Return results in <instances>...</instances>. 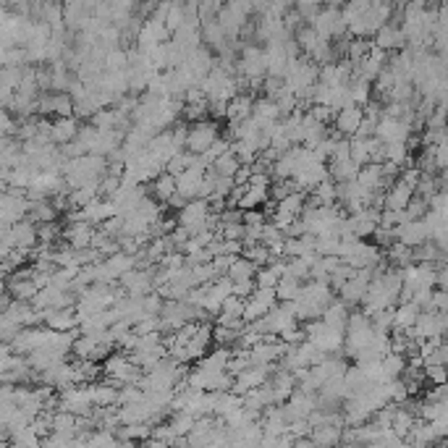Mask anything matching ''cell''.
I'll use <instances>...</instances> for the list:
<instances>
[{"label": "cell", "instance_id": "cell-37", "mask_svg": "<svg viewBox=\"0 0 448 448\" xmlns=\"http://www.w3.org/2000/svg\"><path fill=\"white\" fill-rule=\"evenodd\" d=\"M294 37H296V42H299V47L304 50L307 58H309V55H312V53H315V50L320 47V42H322V40H320V35L315 32V29H312V26H309V24H304V26H302V29H299Z\"/></svg>", "mask_w": 448, "mask_h": 448}, {"label": "cell", "instance_id": "cell-14", "mask_svg": "<svg viewBox=\"0 0 448 448\" xmlns=\"http://www.w3.org/2000/svg\"><path fill=\"white\" fill-rule=\"evenodd\" d=\"M343 433H346V422H328L320 424V427H312V436L309 438L320 448H336L343 446Z\"/></svg>", "mask_w": 448, "mask_h": 448}, {"label": "cell", "instance_id": "cell-45", "mask_svg": "<svg viewBox=\"0 0 448 448\" xmlns=\"http://www.w3.org/2000/svg\"><path fill=\"white\" fill-rule=\"evenodd\" d=\"M244 309H247V302L239 299V296H228L223 304V318H231V320H244Z\"/></svg>", "mask_w": 448, "mask_h": 448}, {"label": "cell", "instance_id": "cell-49", "mask_svg": "<svg viewBox=\"0 0 448 448\" xmlns=\"http://www.w3.org/2000/svg\"><path fill=\"white\" fill-rule=\"evenodd\" d=\"M424 377H427L433 386H443V383H448V367L446 365H424Z\"/></svg>", "mask_w": 448, "mask_h": 448}, {"label": "cell", "instance_id": "cell-60", "mask_svg": "<svg viewBox=\"0 0 448 448\" xmlns=\"http://www.w3.org/2000/svg\"><path fill=\"white\" fill-rule=\"evenodd\" d=\"M438 291H446L448 294V262L443 268H438Z\"/></svg>", "mask_w": 448, "mask_h": 448}, {"label": "cell", "instance_id": "cell-48", "mask_svg": "<svg viewBox=\"0 0 448 448\" xmlns=\"http://www.w3.org/2000/svg\"><path fill=\"white\" fill-rule=\"evenodd\" d=\"M352 160L359 168L370 165V150H367V139H352Z\"/></svg>", "mask_w": 448, "mask_h": 448}, {"label": "cell", "instance_id": "cell-40", "mask_svg": "<svg viewBox=\"0 0 448 448\" xmlns=\"http://www.w3.org/2000/svg\"><path fill=\"white\" fill-rule=\"evenodd\" d=\"M352 97H354V105L359 107H367L372 103V84L365 82V79H352Z\"/></svg>", "mask_w": 448, "mask_h": 448}, {"label": "cell", "instance_id": "cell-61", "mask_svg": "<svg viewBox=\"0 0 448 448\" xmlns=\"http://www.w3.org/2000/svg\"><path fill=\"white\" fill-rule=\"evenodd\" d=\"M294 448H320L312 438H299V440H294Z\"/></svg>", "mask_w": 448, "mask_h": 448}, {"label": "cell", "instance_id": "cell-36", "mask_svg": "<svg viewBox=\"0 0 448 448\" xmlns=\"http://www.w3.org/2000/svg\"><path fill=\"white\" fill-rule=\"evenodd\" d=\"M302 286H304L302 281H296V278H288V275H283L281 283L275 286L278 302H296V299L302 296Z\"/></svg>", "mask_w": 448, "mask_h": 448}, {"label": "cell", "instance_id": "cell-43", "mask_svg": "<svg viewBox=\"0 0 448 448\" xmlns=\"http://www.w3.org/2000/svg\"><path fill=\"white\" fill-rule=\"evenodd\" d=\"M341 236H318V255L320 257H338Z\"/></svg>", "mask_w": 448, "mask_h": 448}, {"label": "cell", "instance_id": "cell-20", "mask_svg": "<svg viewBox=\"0 0 448 448\" xmlns=\"http://www.w3.org/2000/svg\"><path fill=\"white\" fill-rule=\"evenodd\" d=\"M383 259H386V257H383L380 247H375V244H367V241H365V244L359 247V252H356V255H354L346 265H352L354 270H375Z\"/></svg>", "mask_w": 448, "mask_h": 448}, {"label": "cell", "instance_id": "cell-10", "mask_svg": "<svg viewBox=\"0 0 448 448\" xmlns=\"http://www.w3.org/2000/svg\"><path fill=\"white\" fill-rule=\"evenodd\" d=\"M372 42H375L377 50H383V53H393V50H406V37H404V29H401V24H386L375 37H372Z\"/></svg>", "mask_w": 448, "mask_h": 448}, {"label": "cell", "instance_id": "cell-35", "mask_svg": "<svg viewBox=\"0 0 448 448\" xmlns=\"http://www.w3.org/2000/svg\"><path fill=\"white\" fill-rule=\"evenodd\" d=\"M268 200H270V191H268V189L249 187L247 194H244V197H241V202H239V210H241V212L257 210L259 205H268Z\"/></svg>", "mask_w": 448, "mask_h": 448}, {"label": "cell", "instance_id": "cell-51", "mask_svg": "<svg viewBox=\"0 0 448 448\" xmlns=\"http://www.w3.org/2000/svg\"><path fill=\"white\" fill-rule=\"evenodd\" d=\"M19 126H21V121H16L13 113H8V110L0 113V131H3V137H16Z\"/></svg>", "mask_w": 448, "mask_h": 448}, {"label": "cell", "instance_id": "cell-7", "mask_svg": "<svg viewBox=\"0 0 448 448\" xmlns=\"http://www.w3.org/2000/svg\"><path fill=\"white\" fill-rule=\"evenodd\" d=\"M47 338H50V328H45V325H40V328H24L21 333L13 338L11 346L19 356H29L32 352L42 349L47 343Z\"/></svg>", "mask_w": 448, "mask_h": 448}, {"label": "cell", "instance_id": "cell-39", "mask_svg": "<svg viewBox=\"0 0 448 448\" xmlns=\"http://www.w3.org/2000/svg\"><path fill=\"white\" fill-rule=\"evenodd\" d=\"M184 24H187V6H184V3H171V8L165 13V26H168V32L176 35Z\"/></svg>", "mask_w": 448, "mask_h": 448}, {"label": "cell", "instance_id": "cell-3", "mask_svg": "<svg viewBox=\"0 0 448 448\" xmlns=\"http://www.w3.org/2000/svg\"><path fill=\"white\" fill-rule=\"evenodd\" d=\"M236 76L244 79L247 87L252 82H265L268 79V60H265V47L244 45L241 58L236 60Z\"/></svg>", "mask_w": 448, "mask_h": 448}, {"label": "cell", "instance_id": "cell-38", "mask_svg": "<svg viewBox=\"0 0 448 448\" xmlns=\"http://www.w3.org/2000/svg\"><path fill=\"white\" fill-rule=\"evenodd\" d=\"M372 50H375V42H372V40H356V37H354L352 42H349V50H346V58L352 60L354 66H359Z\"/></svg>", "mask_w": 448, "mask_h": 448}, {"label": "cell", "instance_id": "cell-31", "mask_svg": "<svg viewBox=\"0 0 448 448\" xmlns=\"http://www.w3.org/2000/svg\"><path fill=\"white\" fill-rule=\"evenodd\" d=\"M349 318H352V312H349V307L343 304L341 299H336L333 304L325 309V315H322V322L328 325V328H341L346 330L349 325Z\"/></svg>", "mask_w": 448, "mask_h": 448}, {"label": "cell", "instance_id": "cell-27", "mask_svg": "<svg viewBox=\"0 0 448 448\" xmlns=\"http://www.w3.org/2000/svg\"><path fill=\"white\" fill-rule=\"evenodd\" d=\"M150 194H153L155 200L160 202V205H168V200L178 194V187H176V176H171V173H163V176H157L150 184Z\"/></svg>", "mask_w": 448, "mask_h": 448}, {"label": "cell", "instance_id": "cell-6", "mask_svg": "<svg viewBox=\"0 0 448 448\" xmlns=\"http://www.w3.org/2000/svg\"><path fill=\"white\" fill-rule=\"evenodd\" d=\"M60 396V412H69L74 417H89L94 412L92 396L87 386H74V388L58 393Z\"/></svg>", "mask_w": 448, "mask_h": 448}, {"label": "cell", "instance_id": "cell-53", "mask_svg": "<svg viewBox=\"0 0 448 448\" xmlns=\"http://www.w3.org/2000/svg\"><path fill=\"white\" fill-rule=\"evenodd\" d=\"M309 113H312V116L318 118L320 123H325V126H328V123H333V121H336V110H333V107H325V105H312V107H309Z\"/></svg>", "mask_w": 448, "mask_h": 448}, {"label": "cell", "instance_id": "cell-59", "mask_svg": "<svg viewBox=\"0 0 448 448\" xmlns=\"http://www.w3.org/2000/svg\"><path fill=\"white\" fill-rule=\"evenodd\" d=\"M189 205V200L187 197H181V194H173V197H171V200H168V205H165V207H171V210H176V215L181 210H184V207H187Z\"/></svg>", "mask_w": 448, "mask_h": 448}, {"label": "cell", "instance_id": "cell-2", "mask_svg": "<svg viewBox=\"0 0 448 448\" xmlns=\"http://www.w3.org/2000/svg\"><path fill=\"white\" fill-rule=\"evenodd\" d=\"M372 341H375L372 318L367 315L365 309H356V312H352L349 325H346V346H343V352L356 359L359 354L367 352V349L372 346Z\"/></svg>", "mask_w": 448, "mask_h": 448}, {"label": "cell", "instance_id": "cell-11", "mask_svg": "<svg viewBox=\"0 0 448 448\" xmlns=\"http://www.w3.org/2000/svg\"><path fill=\"white\" fill-rule=\"evenodd\" d=\"M94 234L97 228L89 223H71L63 228V241L69 244L71 249L82 252V249H92V241H94Z\"/></svg>", "mask_w": 448, "mask_h": 448}, {"label": "cell", "instance_id": "cell-26", "mask_svg": "<svg viewBox=\"0 0 448 448\" xmlns=\"http://www.w3.org/2000/svg\"><path fill=\"white\" fill-rule=\"evenodd\" d=\"M328 171H330V178H333L336 184H349V181H356V176H359L362 168L349 157V160H330Z\"/></svg>", "mask_w": 448, "mask_h": 448}, {"label": "cell", "instance_id": "cell-57", "mask_svg": "<svg viewBox=\"0 0 448 448\" xmlns=\"http://www.w3.org/2000/svg\"><path fill=\"white\" fill-rule=\"evenodd\" d=\"M268 223V215L259 210H249L244 212V225H265Z\"/></svg>", "mask_w": 448, "mask_h": 448}, {"label": "cell", "instance_id": "cell-54", "mask_svg": "<svg viewBox=\"0 0 448 448\" xmlns=\"http://www.w3.org/2000/svg\"><path fill=\"white\" fill-rule=\"evenodd\" d=\"M257 291V283L255 281H239V283H234V296H239V299H244L247 302L249 296Z\"/></svg>", "mask_w": 448, "mask_h": 448}, {"label": "cell", "instance_id": "cell-29", "mask_svg": "<svg viewBox=\"0 0 448 448\" xmlns=\"http://www.w3.org/2000/svg\"><path fill=\"white\" fill-rule=\"evenodd\" d=\"M307 197L304 191H296V194H291L288 200H283L275 205V212L278 215H286V218H291V221H299L302 218V212L307 210Z\"/></svg>", "mask_w": 448, "mask_h": 448}, {"label": "cell", "instance_id": "cell-44", "mask_svg": "<svg viewBox=\"0 0 448 448\" xmlns=\"http://www.w3.org/2000/svg\"><path fill=\"white\" fill-rule=\"evenodd\" d=\"M239 168H241V163H239V157H236L234 153L223 155L218 163H215V171H218V176H225V178H234L236 173H239Z\"/></svg>", "mask_w": 448, "mask_h": 448}, {"label": "cell", "instance_id": "cell-25", "mask_svg": "<svg viewBox=\"0 0 448 448\" xmlns=\"http://www.w3.org/2000/svg\"><path fill=\"white\" fill-rule=\"evenodd\" d=\"M252 118L257 121L259 126H268V123H278V121H283L281 110H278L275 100H270V97H257V100H255Z\"/></svg>", "mask_w": 448, "mask_h": 448}, {"label": "cell", "instance_id": "cell-17", "mask_svg": "<svg viewBox=\"0 0 448 448\" xmlns=\"http://www.w3.org/2000/svg\"><path fill=\"white\" fill-rule=\"evenodd\" d=\"M255 100H257V97L249 92L236 94L234 100L228 103L225 121H228V123H244V121H249V118H252V110H255Z\"/></svg>", "mask_w": 448, "mask_h": 448}, {"label": "cell", "instance_id": "cell-24", "mask_svg": "<svg viewBox=\"0 0 448 448\" xmlns=\"http://www.w3.org/2000/svg\"><path fill=\"white\" fill-rule=\"evenodd\" d=\"M406 367H409V359H406V356H401V354L390 352L388 356H383V359H380L383 386H386V383H393V380H401L404 372H406Z\"/></svg>", "mask_w": 448, "mask_h": 448}, {"label": "cell", "instance_id": "cell-56", "mask_svg": "<svg viewBox=\"0 0 448 448\" xmlns=\"http://www.w3.org/2000/svg\"><path fill=\"white\" fill-rule=\"evenodd\" d=\"M236 257H225V255H221V257L212 259V268H215V273L218 275H228V270H231V265H234Z\"/></svg>", "mask_w": 448, "mask_h": 448}, {"label": "cell", "instance_id": "cell-50", "mask_svg": "<svg viewBox=\"0 0 448 448\" xmlns=\"http://www.w3.org/2000/svg\"><path fill=\"white\" fill-rule=\"evenodd\" d=\"M74 436H63V433H50L42 440V448H74Z\"/></svg>", "mask_w": 448, "mask_h": 448}, {"label": "cell", "instance_id": "cell-34", "mask_svg": "<svg viewBox=\"0 0 448 448\" xmlns=\"http://www.w3.org/2000/svg\"><path fill=\"white\" fill-rule=\"evenodd\" d=\"M168 424L173 427L176 438L181 440V438L191 436V430H194V424H197V417L191 412H173L171 414V420H168Z\"/></svg>", "mask_w": 448, "mask_h": 448}, {"label": "cell", "instance_id": "cell-1", "mask_svg": "<svg viewBox=\"0 0 448 448\" xmlns=\"http://www.w3.org/2000/svg\"><path fill=\"white\" fill-rule=\"evenodd\" d=\"M336 302V291L330 288L328 281H309L302 286V296L294 302V312L299 322H312L322 320L325 309Z\"/></svg>", "mask_w": 448, "mask_h": 448}, {"label": "cell", "instance_id": "cell-16", "mask_svg": "<svg viewBox=\"0 0 448 448\" xmlns=\"http://www.w3.org/2000/svg\"><path fill=\"white\" fill-rule=\"evenodd\" d=\"M414 200V189L409 184H404V181H396L393 187L386 191V207L383 210H390V212H404Z\"/></svg>", "mask_w": 448, "mask_h": 448}, {"label": "cell", "instance_id": "cell-5", "mask_svg": "<svg viewBox=\"0 0 448 448\" xmlns=\"http://www.w3.org/2000/svg\"><path fill=\"white\" fill-rule=\"evenodd\" d=\"M218 139H221L218 121L207 118V121H200V123H191V129H189L187 150H189V153H194V155H205Z\"/></svg>", "mask_w": 448, "mask_h": 448}, {"label": "cell", "instance_id": "cell-58", "mask_svg": "<svg viewBox=\"0 0 448 448\" xmlns=\"http://www.w3.org/2000/svg\"><path fill=\"white\" fill-rule=\"evenodd\" d=\"M249 181H252V165H241L239 173L234 176V184L236 187H249Z\"/></svg>", "mask_w": 448, "mask_h": 448}, {"label": "cell", "instance_id": "cell-18", "mask_svg": "<svg viewBox=\"0 0 448 448\" xmlns=\"http://www.w3.org/2000/svg\"><path fill=\"white\" fill-rule=\"evenodd\" d=\"M6 291L16 299V302H35V296L40 294V288H37V283L32 278H19V275H8L6 278Z\"/></svg>", "mask_w": 448, "mask_h": 448}, {"label": "cell", "instance_id": "cell-8", "mask_svg": "<svg viewBox=\"0 0 448 448\" xmlns=\"http://www.w3.org/2000/svg\"><path fill=\"white\" fill-rule=\"evenodd\" d=\"M42 320H45V328L55 330V333H76L82 325L76 307L74 309H47V312H42Z\"/></svg>", "mask_w": 448, "mask_h": 448}, {"label": "cell", "instance_id": "cell-12", "mask_svg": "<svg viewBox=\"0 0 448 448\" xmlns=\"http://www.w3.org/2000/svg\"><path fill=\"white\" fill-rule=\"evenodd\" d=\"M396 241L409 249H420L430 241V231H427L424 221H414V223H406L401 225V228H396Z\"/></svg>", "mask_w": 448, "mask_h": 448}, {"label": "cell", "instance_id": "cell-47", "mask_svg": "<svg viewBox=\"0 0 448 448\" xmlns=\"http://www.w3.org/2000/svg\"><path fill=\"white\" fill-rule=\"evenodd\" d=\"M255 283H257V288H275V286L281 283V275H278V273L268 265V268H259V270H257V275H255Z\"/></svg>", "mask_w": 448, "mask_h": 448}, {"label": "cell", "instance_id": "cell-46", "mask_svg": "<svg viewBox=\"0 0 448 448\" xmlns=\"http://www.w3.org/2000/svg\"><path fill=\"white\" fill-rule=\"evenodd\" d=\"M362 244H365V241H362V239H356V236H343L341 247H338V257H341V262H349V259L359 252Z\"/></svg>", "mask_w": 448, "mask_h": 448}, {"label": "cell", "instance_id": "cell-9", "mask_svg": "<svg viewBox=\"0 0 448 448\" xmlns=\"http://www.w3.org/2000/svg\"><path fill=\"white\" fill-rule=\"evenodd\" d=\"M362 123H365V107L354 105V107H343L341 113H336L333 129L338 131L343 139H354Z\"/></svg>", "mask_w": 448, "mask_h": 448}, {"label": "cell", "instance_id": "cell-42", "mask_svg": "<svg viewBox=\"0 0 448 448\" xmlns=\"http://www.w3.org/2000/svg\"><path fill=\"white\" fill-rule=\"evenodd\" d=\"M244 257L247 259H252L257 268H268L273 262V252L265 244H257V247H249V249H244Z\"/></svg>", "mask_w": 448, "mask_h": 448}, {"label": "cell", "instance_id": "cell-22", "mask_svg": "<svg viewBox=\"0 0 448 448\" xmlns=\"http://www.w3.org/2000/svg\"><path fill=\"white\" fill-rule=\"evenodd\" d=\"M82 215H84V223L97 228V225H105L110 218H116V207H113L110 200H94L89 207H84Z\"/></svg>", "mask_w": 448, "mask_h": 448}, {"label": "cell", "instance_id": "cell-23", "mask_svg": "<svg viewBox=\"0 0 448 448\" xmlns=\"http://www.w3.org/2000/svg\"><path fill=\"white\" fill-rule=\"evenodd\" d=\"M356 184L362 189H367V191H388V184H386V178H383V165L377 163H370L365 165L362 171H359V176H356Z\"/></svg>", "mask_w": 448, "mask_h": 448}, {"label": "cell", "instance_id": "cell-32", "mask_svg": "<svg viewBox=\"0 0 448 448\" xmlns=\"http://www.w3.org/2000/svg\"><path fill=\"white\" fill-rule=\"evenodd\" d=\"M386 259L390 262V268H396V270H406V268H412L414 265V249L404 247V244H393V247L386 252Z\"/></svg>", "mask_w": 448, "mask_h": 448}, {"label": "cell", "instance_id": "cell-30", "mask_svg": "<svg viewBox=\"0 0 448 448\" xmlns=\"http://www.w3.org/2000/svg\"><path fill=\"white\" fill-rule=\"evenodd\" d=\"M58 215L60 210L53 205V200H45V202H32V212H29V221L37 225H45V223H58Z\"/></svg>", "mask_w": 448, "mask_h": 448}, {"label": "cell", "instance_id": "cell-13", "mask_svg": "<svg viewBox=\"0 0 448 448\" xmlns=\"http://www.w3.org/2000/svg\"><path fill=\"white\" fill-rule=\"evenodd\" d=\"M79 131H82V121L79 118H55L50 137H53L55 147H66V144L79 139Z\"/></svg>", "mask_w": 448, "mask_h": 448}, {"label": "cell", "instance_id": "cell-33", "mask_svg": "<svg viewBox=\"0 0 448 448\" xmlns=\"http://www.w3.org/2000/svg\"><path fill=\"white\" fill-rule=\"evenodd\" d=\"M257 265L252 262V259H247L244 255L241 257H236L234 259V265H231V270H228V278L234 283H239V281H255V275H257Z\"/></svg>", "mask_w": 448, "mask_h": 448}, {"label": "cell", "instance_id": "cell-4", "mask_svg": "<svg viewBox=\"0 0 448 448\" xmlns=\"http://www.w3.org/2000/svg\"><path fill=\"white\" fill-rule=\"evenodd\" d=\"M255 13V3H228L218 13V24L223 26L228 40H236L241 32L249 29V19Z\"/></svg>", "mask_w": 448, "mask_h": 448}, {"label": "cell", "instance_id": "cell-28", "mask_svg": "<svg viewBox=\"0 0 448 448\" xmlns=\"http://www.w3.org/2000/svg\"><path fill=\"white\" fill-rule=\"evenodd\" d=\"M420 315H422V309H420V304H414V302H401L399 307H396V328L393 330H412L414 325H417V320H420Z\"/></svg>", "mask_w": 448, "mask_h": 448}, {"label": "cell", "instance_id": "cell-21", "mask_svg": "<svg viewBox=\"0 0 448 448\" xmlns=\"http://www.w3.org/2000/svg\"><path fill=\"white\" fill-rule=\"evenodd\" d=\"M89 396H92L94 409H110V406H118V393L121 388L110 386V383H89Z\"/></svg>", "mask_w": 448, "mask_h": 448}, {"label": "cell", "instance_id": "cell-52", "mask_svg": "<svg viewBox=\"0 0 448 448\" xmlns=\"http://www.w3.org/2000/svg\"><path fill=\"white\" fill-rule=\"evenodd\" d=\"M294 8H296V13H299L307 24H309L320 11H322V8H325V6H322V3H296Z\"/></svg>", "mask_w": 448, "mask_h": 448}, {"label": "cell", "instance_id": "cell-15", "mask_svg": "<svg viewBox=\"0 0 448 448\" xmlns=\"http://www.w3.org/2000/svg\"><path fill=\"white\" fill-rule=\"evenodd\" d=\"M205 176H207V171H200V168H189L187 173L176 176L178 194H181V197H187L189 202L200 200V191H202V184H205Z\"/></svg>", "mask_w": 448, "mask_h": 448}, {"label": "cell", "instance_id": "cell-55", "mask_svg": "<svg viewBox=\"0 0 448 448\" xmlns=\"http://www.w3.org/2000/svg\"><path fill=\"white\" fill-rule=\"evenodd\" d=\"M427 401H436V404H443L448 409V383H443V386H436V388L427 393Z\"/></svg>", "mask_w": 448, "mask_h": 448}, {"label": "cell", "instance_id": "cell-19", "mask_svg": "<svg viewBox=\"0 0 448 448\" xmlns=\"http://www.w3.org/2000/svg\"><path fill=\"white\" fill-rule=\"evenodd\" d=\"M178 50H184V53H194V50H200L205 47V40H202V26H191V24H184L181 29H178L173 40H171Z\"/></svg>", "mask_w": 448, "mask_h": 448}, {"label": "cell", "instance_id": "cell-41", "mask_svg": "<svg viewBox=\"0 0 448 448\" xmlns=\"http://www.w3.org/2000/svg\"><path fill=\"white\" fill-rule=\"evenodd\" d=\"M105 71H129V50L113 47L105 53Z\"/></svg>", "mask_w": 448, "mask_h": 448}]
</instances>
